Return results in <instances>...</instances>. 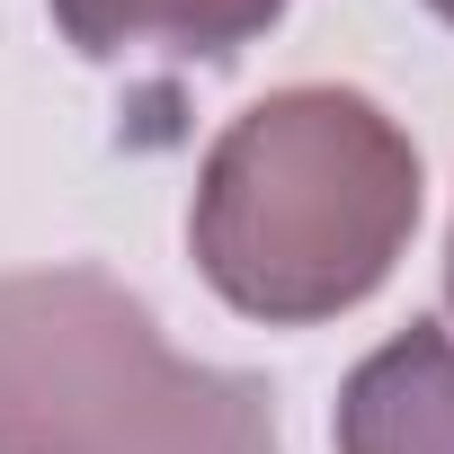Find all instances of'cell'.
Instances as JSON below:
<instances>
[{"instance_id":"obj_5","label":"cell","mask_w":454,"mask_h":454,"mask_svg":"<svg viewBox=\"0 0 454 454\" xmlns=\"http://www.w3.org/2000/svg\"><path fill=\"white\" fill-rule=\"evenodd\" d=\"M445 303H454V241H445Z\"/></svg>"},{"instance_id":"obj_4","label":"cell","mask_w":454,"mask_h":454,"mask_svg":"<svg viewBox=\"0 0 454 454\" xmlns=\"http://www.w3.org/2000/svg\"><path fill=\"white\" fill-rule=\"evenodd\" d=\"M286 19V0H54V27L90 63L178 54V63H232Z\"/></svg>"},{"instance_id":"obj_6","label":"cell","mask_w":454,"mask_h":454,"mask_svg":"<svg viewBox=\"0 0 454 454\" xmlns=\"http://www.w3.org/2000/svg\"><path fill=\"white\" fill-rule=\"evenodd\" d=\"M427 10H436V19H445V27H454V0H427Z\"/></svg>"},{"instance_id":"obj_2","label":"cell","mask_w":454,"mask_h":454,"mask_svg":"<svg viewBox=\"0 0 454 454\" xmlns=\"http://www.w3.org/2000/svg\"><path fill=\"white\" fill-rule=\"evenodd\" d=\"M0 454H286L277 392L196 365L107 268L0 277Z\"/></svg>"},{"instance_id":"obj_3","label":"cell","mask_w":454,"mask_h":454,"mask_svg":"<svg viewBox=\"0 0 454 454\" xmlns=\"http://www.w3.org/2000/svg\"><path fill=\"white\" fill-rule=\"evenodd\" d=\"M339 454H454V330L410 321L339 383Z\"/></svg>"},{"instance_id":"obj_1","label":"cell","mask_w":454,"mask_h":454,"mask_svg":"<svg viewBox=\"0 0 454 454\" xmlns=\"http://www.w3.org/2000/svg\"><path fill=\"white\" fill-rule=\"evenodd\" d=\"M419 232V143L339 81H294L241 107L196 160V277L268 330H312L383 294Z\"/></svg>"}]
</instances>
